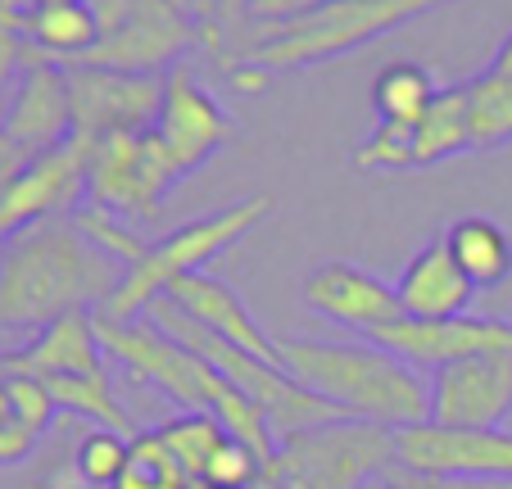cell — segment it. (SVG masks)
Returning a JSON list of instances; mask_svg holds the SVG:
<instances>
[{"label":"cell","instance_id":"cell-1","mask_svg":"<svg viewBox=\"0 0 512 489\" xmlns=\"http://www.w3.org/2000/svg\"><path fill=\"white\" fill-rule=\"evenodd\" d=\"M123 263L96 250L73 218L14 231L0 250V336H32L68 313H96L123 281Z\"/></svg>","mask_w":512,"mask_h":489},{"label":"cell","instance_id":"cell-2","mask_svg":"<svg viewBox=\"0 0 512 489\" xmlns=\"http://www.w3.org/2000/svg\"><path fill=\"white\" fill-rule=\"evenodd\" d=\"M281 367L300 385H309L318 399L340 408L354 422L408 426L431 422V381L417 367H408L399 354L372 345L368 336L358 345L340 340H277Z\"/></svg>","mask_w":512,"mask_h":489},{"label":"cell","instance_id":"cell-3","mask_svg":"<svg viewBox=\"0 0 512 489\" xmlns=\"http://www.w3.org/2000/svg\"><path fill=\"white\" fill-rule=\"evenodd\" d=\"M268 209H272L268 195H254V200L227 204V209H218V213H204V218L186 222L182 231H173V236L155 240V245L145 250V259L123 272L118 290L96 308V317H109V322H136V317H145V308L155 304V299H164L177 277L204 272V263L218 259L227 245H236Z\"/></svg>","mask_w":512,"mask_h":489},{"label":"cell","instance_id":"cell-4","mask_svg":"<svg viewBox=\"0 0 512 489\" xmlns=\"http://www.w3.org/2000/svg\"><path fill=\"white\" fill-rule=\"evenodd\" d=\"M395 462L399 440L390 426L340 417L281 440L263 480L277 489H372Z\"/></svg>","mask_w":512,"mask_h":489},{"label":"cell","instance_id":"cell-5","mask_svg":"<svg viewBox=\"0 0 512 489\" xmlns=\"http://www.w3.org/2000/svg\"><path fill=\"white\" fill-rule=\"evenodd\" d=\"M431 5H440V0H331L304 19L272 23L268 37L250 50L245 68H304L318 59L345 55V50L377 41L399 23L426 14Z\"/></svg>","mask_w":512,"mask_h":489},{"label":"cell","instance_id":"cell-6","mask_svg":"<svg viewBox=\"0 0 512 489\" xmlns=\"http://www.w3.org/2000/svg\"><path fill=\"white\" fill-rule=\"evenodd\" d=\"M177 177L182 173H177L173 154L164 150L155 127L118 132L91 145L87 195L96 200V209L114 213V218L141 222V218H155Z\"/></svg>","mask_w":512,"mask_h":489},{"label":"cell","instance_id":"cell-7","mask_svg":"<svg viewBox=\"0 0 512 489\" xmlns=\"http://www.w3.org/2000/svg\"><path fill=\"white\" fill-rule=\"evenodd\" d=\"M200 37V23L173 0H109L100 10V41L73 64L114 68V73H155L173 64L191 41Z\"/></svg>","mask_w":512,"mask_h":489},{"label":"cell","instance_id":"cell-8","mask_svg":"<svg viewBox=\"0 0 512 489\" xmlns=\"http://www.w3.org/2000/svg\"><path fill=\"white\" fill-rule=\"evenodd\" d=\"M96 331H100L105 354L123 358L127 372H136L141 381L159 385L182 413H209L213 417V394H218V381H223V376L213 372L200 354H191V349L177 345L173 336H164L150 317H136V322L96 317Z\"/></svg>","mask_w":512,"mask_h":489},{"label":"cell","instance_id":"cell-9","mask_svg":"<svg viewBox=\"0 0 512 489\" xmlns=\"http://www.w3.org/2000/svg\"><path fill=\"white\" fill-rule=\"evenodd\" d=\"M68 105H73V136L87 145L118 132L155 127L164 109V77L155 73H114V68L64 64Z\"/></svg>","mask_w":512,"mask_h":489},{"label":"cell","instance_id":"cell-10","mask_svg":"<svg viewBox=\"0 0 512 489\" xmlns=\"http://www.w3.org/2000/svg\"><path fill=\"white\" fill-rule=\"evenodd\" d=\"M87 163H91V145L68 136L64 145L37 154L0 186V236L32 227L46 218H73V200L78 191H87Z\"/></svg>","mask_w":512,"mask_h":489},{"label":"cell","instance_id":"cell-11","mask_svg":"<svg viewBox=\"0 0 512 489\" xmlns=\"http://www.w3.org/2000/svg\"><path fill=\"white\" fill-rule=\"evenodd\" d=\"M512 413V349L449 363L431 376V426L445 431H499Z\"/></svg>","mask_w":512,"mask_h":489},{"label":"cell","instance_id":"cell-12","mask_svg":"<svg viewBox=\"0 0 512 489\" xmlns=\"http://www.w3.org/2000/svg\"><path fill=\"white\" fill-rule=\"evenodd\" d=\"M372 345L399 354L408 367H440L463 363V358L476 354H494V349H512V322H499V317H445V322H417V317H399L390 326H377L372 331Z\"/></svg>","mask_w":512,"mask_h":489},{"label":"cell","instance_id":"cell-13","mask_svg":"<svg viewBox=\"0 0 512 489\" xmlns=\"http://www.w3.org/2000/svg\"><path fill=\"white\" fill-rule=\"evenodd\" d=\"M155 132L164 141V150L173 154L177 173L186 177L232 136V118L213 105L191 68H173L164 77V109L155 118Z\"/></svg>","mask_w":512,"mask_h":489},{"label":"cell","instance_id":"cell-14","mask_svg":"<svg viewBox=\"0 0 512 489\" xmlns=\"http://www.w3.org/2000/svg\"><path fill=\"white\" fill-rule=\"evenodd\" d=\"M304 299H309L313 313L331 317L340 326H354L363 336H372L377 326H390L404 317L395 286L368 268H354V263H322V268H313V277L304 281Z\"/></svg>","mask_w":512,"mask_h":489},{"label":"cell","instance_id":"cell-15","mask_svg":"<svg viewBox=\"0 0 512 489\" xmlns=\"http://www.w3.org/2000/svg\"><path fill=\"white\" fill-rule=\"evenodd\" d=\"M5 132H10L14 150L23 159H37V154L55 150L73 136V105H68V77L64 64L37 55L23 77L19 96H14V109L5 118Z\"/></svg>","mask_w":512,"mask_h":489},{"label":"cell","instance_id":"cell-16","mask_svg":"<svg viewBox=\"0 0 512 489\" xmlns=\"http://www.w3.org/2000/svg\"><path fill=\"white\" fill-rule=\"evenodd\" d=\"M168 299H173L186 317H195L204 331H213L218 340L245 349V354H254L268 367H281L277 340L263 336V326L254 322V313L241 304V295H236L227 281L209 277V272H186V277H177L173 286H168Z\"/></svg>","mask_w":512,"mask_h":489},{"label":"cell","instance_id":"cell-17","mask_svg":"<svg viewBox=\"0 0 512 489\" xmlns=\"http://www.w3.org/2000/svg\"><path fill=\"white\" fill-rule=\"evenodd\" d=\"M105 372V345L96 331V313H68L55 326H46L37 340H28L14 354H0V376H32V381H55V376H91Z\"/></svg>","mask_w":512,"mask_h":489},{"label":"cell","instance_id":"cell-18","mask_svg":"<svg viewBox=\"0 0 512 489\" xmlns=\"http://www.w3.org/2000/svg\"><path fill=\"white\" fill-rule=\"evenodd\" d=\"M395 295L404 317H417V322H445V317H463L472 308L476 286L463 277V268L454 263L445 236L431 240L426 250L413 254L404 272L395 281Z\"/></svg>","mask_w":512,"mask_h":489},{"label":"cell","instance_id":"cell-19","mask_svg":"<svg viewBox=\"0 0 512 489\" xmlns=\"http://www.w3.org/2000/svg\"><path fill=\"white\" fill-rule=\"evenodd\" d=\"M445 245L476 290H494L512 277V236L499 222L481 218V213L458 218L454 227L445 231Z\"/></svg>","mask_w":512,"mask_h":489},{"label":"cell","instance_id":"cell-20","mask_svg":"<svg viewBox=\"0 0 512 489\" xmlns=\"http://www.w3.org/2000/svg\"><path fill=\"white\" fill-rule=\"evenodd\" d=\"M23 32L50 55H64L68 64L96 50L100 41V10L91 0H41L37 10H28Z\"/></svg>","mask_w":512,"mask_h":489},{"label":"cell","instance_id":"cell-21","mask_svg":"<svg viewBox=\"0 0 512 489\" xmlns=\"http://www.w3.org/2000/svg\"><path fill=\"white\" fill-rule=\"evenodd\" d=\"M467 150H476L472 145V87L454 82V87L435 91L431 109H426L422 123H417V168L445 163Z\"/></svg>","mask_w":512,"mask_h":489},{"label":"cell","instance_id":"cell-22","mask_svg":"<svg viewBox=\"0 0 512 489\" xmlns=\"http://www.w3.org/2000/svg\"><path fill=\"white\" fill-rule=\"evenodd\" d=\"M46 394L55 399V408H68V413H82L91 422H100V431H114L132 440L136 426L132 417L123 413V403L109 390V372H91V376H55V381H41Z\"/></svg>","mask_w":512,"mask_h":489},{"label":"cell","instance_id":"cell-23","mask_svg":"<svg viewBox=\"0 0 512 489\" xmlns=\"http://www.w3.org/2000/svg\"><path fill=\"white\" fill-rule=\"evenodd\" d=\"M435 77L426 73L422 64H390L386 73L377 77L372 87V105H377L381 123H404V127H417L422 114L431 109L435 100Z\"/></svg>","mask_w":512,"mask_h":489},{"label":"cell","instance_id":"cell-24","mask_svg":"<svg viewBox=\"0 0 512 489\" xmlns=\"http://www.w3.org/2000/svg\"><path fill=\"white\" fill-rule=\"evenodd\" d=\"M114 489H195L177 453L164 444L159 431H136L127 449V467L118 471Z\"/></svg>","mask_w":512,"mask_h":489},{"label":"cell","instance_id":"cell-25","mask_svg":"<svg viewBox=\"0 0 512 489\" xmlns=\"http://www.w3.org/2000/svg\"><path fill=\"white\" fill-rule=\"evenodd\" d=\"M155 431L164 435V444L177 453V462H182L186 476H191L195 489H200L204 485V471H209V458L223 449V440H227L223 422H218V417H209V413H177L173 422L155 426Z\"/></svg>","mask_w":512,"mask_h":489},{"label":"cell","instance_id":"cell-26","mask_svg":"<svg viewBox=\"0 0 512 489\" xmlns=\"http://www.w3.org/2000/svg\"><path fill=\"white\" fill-rule=\"evenodd\" d=\"M467 87H472V145L476 150L512 141V77L481 73Z\"/></svg>","mask_w":512,"mask_h":489},{"label":"cell","instance_id":"cell-27","mask_svg":"<svg viewBox=\"0 0 512 489\" xmlns=\"http://www.w3.org/2000/svg\"><path fill=\"white\" fill-rule=\"evenodd\" d=\"M73 222H78V231L96 245V250H105L109 259H118V263H141L145 259V250H150V240H141L132 231V222H123V218H114V213H105V209H73Z\"/></svg>","mask_w":512,"mask_h":489},{"label":"cell","instance_id":"cell-28","mask_svg":"<svg viewBox=\"0 0 512 489\" xmlns=\"http://www.w3.org/2000/svg\"><path fill=\"white\" fill-rule=\"evenodd\" d=\"M127 449L132 440L127 435H114V431H91L87 440L78 444V458H73V471H78L87 485L96 489H114L118 471L127 467Z\"/></svg>","mask_w":512,"mask_h":489},{"label":"cell","instance_id":"cell-29","mask_svg":"<svg viewBox=\"0 0 512 489\" xmlns=\"http://www.w3.org/2000/svg\"><path fill=\"white\" fill-rule=\"evenodd\" d=\"M358 168H377V173H399V168H417V127L404 123H377L372 141L354 154Z\"/></svg>","mask_w":512,"mask_h":489},{"label":"cell","instance_id":"cell-30","mask_svg":"<svg viewBox=\"0 0 512 489\" xmlns=\"http://www.w3.org/2000/svg\"><path fill=\"white\" fill-rule=\"evenodd\" d=\"M263 480V458L250 449V444L232 440L227 435L223 449L209 458V471H204V485L213 489H254Z\"/></svg>","mask_w":512,"mask_h":489},{"label":"cell","instance_id":"cell-31","mask_svg":"<svg viewBox=\"0 0 512 489\" xmlns=\"http://www.w3.org/2000/svg\"><path fill=\"white\" fill-rule=\"evenodd\" d=\"M10 381V399H14V413L32 426V431L46 435L50 417H55V399L46 394V385L32 381V376H5Z\"/></svg>","mask_w":512,"mask_h":489},{"label":"cell","instance_id":"cell-32","mask_svg":"<svg viewBox=\"0 0 512 489\" xmlns=\"http://www.w3.org/2000/svg\"><path fill=\"white\" fill-rule=\"evenodd\" d=\"M377 489H503V485H481V480H449V476H426V471H413L404 462L386 467V476L377 480Z\"/></svg>","mask_w":512,"mask_h":489},{"label":"cell","instance_id":"cell-33","mask_svg":"<svg viewBox=\"0 0 512 489\" xmlns=\"http://www.w3.org/2000/svg\"><path fill=\"white\" fill-rule=\"evenodd\" d=\"M322 5H331V0H245V14L259 23H290V19H304V14L322 10Z\"/></svg>","mask_w":512,"mask_h":489},{"label":"cell","instance_id":"cell-34","mask_svg":"<svg viewBox=\"0 0 512 489\" xmlns=\"http://www.w3.org/2000/svg\"><path fill=\"white\" fill-rule=\"evenodd\" d=\"M41 431H32L23 417H14V422L0 426V467H14V462H23L32 449H37Z\"/></svg>","mask_w":512,"mask_h":489},{"label":"cell","instance_id":"cell-35","mask_svg":"<svg viewBox=\"0 0 512 489\" xmlns=\"http://www.w3.org/2000/svg\"><path fill=\"white\" fill-rule=\"evenodd\" d=\"M23 59V46L14 37H0V91H5V77L14 73V64Z\"/></svg>","mask_w":512,"mask_h":489},{"label":"cell","instance_id":"cell-36","mask_svg":"<svg viewBox=\"0 0 512 489\" xmlns=\"http://www.w3.org/2000/svg\"><path fill=\"white\" fill-rule=\"evenodd\" d=\"M485 73H499V77H512V32H508V41L499 46V55L490 59V68Z\"/></svg>","mask_w":512,"mask_h":489},{"label":"cell","instance_id":"cell-37","mask_svg":"<svg viewBox=\"0 0 512 489\" xmlns=\"http://www.w3.org/2000/svg\"><path fill=\"white\" fill-rule=\"evenodd\" d=\"M5 5H14V10H23V5H28V0H5ZM23 14H28V10H23Z\"/></svg>","mask_w":512,"mask_h":489},{"label":"cell","instance_id":"cell-38","mask_svg":"<svg viewBox=\"0 0 512 489\" xmlns=\"http://www.w3.org/2000/svg\"><path fill=\"white\" fill-rule=\"evenodd\" d=\"M254 489H277V485H272V480H259V485H254Z\"/></svg>","mask_w":512,"mask_h":489},{"label":"cell","instance_id":"cell-39","mask_svg":"<svg viewBox=\"0 0 512 489\" xmlns=\"http://www.w3.org/2000/svg\"><path fill=\"white\" fill-rule=\"evenodd\" d=\"M37 489H55V485H50V480H46V485H37Z\"/></svg>","mask_w":512,"mask_h":489},{"label":"cell","instance_id":"cell-40","mask_svg":"<svg viewBox=\"0 0 512 489\" xmlns=\"http://www.w3.org/2000/svg\"><path fill=\"white\" fill-rule=\"evenodd\" d=\"M200 489H213V485H200Z\"/></svg>","mask_w":512,"mask_h":489},{"label":"cell","instance_id":"cell-41","mask_svg":"<svg viewBox=\"0 0 512 489\" xmlns=\"http://www.w3.org/2000/svg\"><path fill=\"white\" fill-rule=\"evenodd\" d=\"M372 489H377V485H372Z\"/></svg>","mask_w":512,"mask_h":489}]
</instances>
